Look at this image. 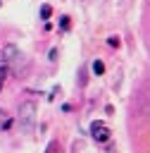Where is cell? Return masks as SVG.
I'll use <instances>...</instances> for the list:
<instances>
[{
    "mask_svg": "<svg viewBox=\"0 0 150 153\" xmlns=\"http://www.w3.org/2000/svg\"><path fill=\"white\" fill-rule=\"evenodd\" d=\"M33 115H36V103H31V100L21 103V108H19V120H21V127H24L26 131H29L31 124H33Z\"/></svg>",
    "mask_w": 150,
    "mask_h": 153,
    "instance_id": "6da1fadb",
    "label": "cell"
},
{
    "mask_svg": "<svg viewBox=\"0 0 150 153\" xmlns=\"http://www.w3.org/2000/svg\"><path fill=\"white\" fill-rule=\"evenodd\" d=\"M90 134H93V139H95V141L105 143V141L110 139V134H112V131H110V127H107L105 122H93V124H90Z\"/></svg>",
    "mask_w": 150,
    "mask_h": 153,
    "instance_id": "7a4b0ae2",
    "label": "cell"
},
{
    "mask_svg": "<svg viewBox=\"0 0 150 153\" xmlns=\"http://www.w3.org/2000/svg\"><path fill=\"white\" fill-rule=\"evenodd\" d=\"M90 69H93L95 74H102V72H105V65H102V60H93V65H90Z\"/></svg>",
    "mask_w": 150,
    "mask_h": 153,
    "instance_id": "3957f363",
    "label": "cell"
},
{
    "mask_svg": "<svg viewBox=\"0 0 150 153\" xmlns=\"http://www.w3.org/2000/svg\"><path fill=\"white\" fill-rule=\"evenodd\" d=\"M50 14H52V7H50V5H43V7H40V19H48Z\"/></svg>",
    "mask_w": 150,
    "mask_h": 153,
    "instance_id": "277c9868",
    "label": "cell"
},
{
    "mask_svg": "<svg viewBox=\"0 0 150 153\" xmlns=\"http://www.w3.org/2000/svg\"><path fill=\"white\" fill-rule=\"evenodd\" d=\"M107 43H110L112 48H119V43H121V41H119L117 36H110V38H107Z\"/></svg>",
    "mask_w": 150,
    "mask_h": 153,
    "instance_id": "5b68a950",
    "label": "cell"
},
{
    "mask_svg": "<svg viewBox=\"0 0 150 153\" xmlns=\"http://www.w3.org/2000/svg\"><path fill=\"white\" fill-rule=\"evenodd\" d=\"M60 26H62V29H69V17H62V19H60Z\"/></svg>",
    "mask_w": 150,
    "mask_h": 153,
    "instance_id": "8992f818",
    "label": "cell"
},
{
    "mask_svg": "<svg viewBox=\"0 0 150 153\" xmlns=\"http://www.w3.org/2000/svg\"><path fill=\"white\" fill-rule=\"evenodd\" d=\"M55 148H57V143H55V141H52V143H50V146H48V153H55Z\"/></svg>",
    "mask_w": 150,
    "mask_h": 153,
    "instance_id": "52a82bcc",
    "label": "cell"
},
{
    "mask_svg": "<svg viewBox=\"0 0 150 153\" xmlns=\"http://www.w3.org/2000/svg\"><path fill=\"white\" fill-rule=\"evenodd\" d=\"M5 127V122H2V110H0V129Z\"/></svg>",
    "mask_w": 150,
    "mask_h": 153,
    "instance_id": "ba28073f",
    "label": "cell"
},
{
    "mask_svg": "<svg viewBox=\"0 0 150 153\" xmlns=\"http://www.w3.org/2000/svg\"><path fill=\"white\" fill-rule=\"evenodd\" d=\"M0 88H2V76H0Z\"/></svg>",
    "mask_w": 150,
    "mask_h": 153,
    "instance_id": "9c48e42d",
    "label": "cell"
},
{
    "mask_svg": "<svg viewBox=\"0 0 150 153\" xmlns=\"http://www.w3.org/2000/svg\"><path fill=\"white\" fill-rule=\"evenodd\" d=\"M0 5H2V0H0Z\"/></svg>",
    "mask_w": 150,
    "mask_h": 153,
    "instance_id": "30bf717a",
    "label": "cell"
}]
</instances>
